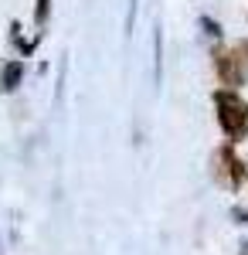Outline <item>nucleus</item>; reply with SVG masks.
<instances>
[{"label": "nucleus", "instance_id": "f257e3e1", "mask_svg": "<svg viewBox=\"0 0 248 255\" xmlns=\"http://www.w3.org/2000/svg\"><path fill=\"white\" fill-rule=\"evenodd\" d=\"M214 106H218V123L221 129L228 133V139H242L248 133V102L235 92H218L214 96Z\"/></svg>", "mask_w": 248, "mask_h": 255}, {"label": "nucleus", "instance_id": "f03ea898", "mask_svg": "<svg viewBox=\"0 0 248 255\" xmlns=\"http://www.w3.org/2000/svg\"><path fill=\"white\" fill-rule=\"evenodd\" d=\"M242 55H245L242 44H238L235 51H221V55H218V75H221L225 85H242V79H245V65H248V58H242Z\"/></svg>", "mask_w": 248, "mask_h": 255}, {"label": "nucleus", "instance_id": "7ed1b4c3", "mask_svg": "<svg viewBox=\"0 0 248 255\" xmlns=\"http://www.w3.org/2000/svg\"><path fill=\"white\" fill-rule=\"evenodd\" d=\"M20 72H24V65H20V61H10V65H7V72H3V89H7V92H10V89H17Z\"/></svg>", "mask_w": 248, "mask_h": 255}, {"label": "nucleus", "instance_id": "20e7f679", "mask_svg": "<svg viewBox=\"0 0 248 255\" xmlns=\"http://www.w3.org/2000/svg\"><path fill=\"white\" fill-rule=\"evenodd\" d=\"M133 17H136V0H129V20H126L129 27H133Z\"/></svg>", "mask_w": 248, "mask_h": 255}, {"label": "nucleus", "instance_id": "39448f33", "mask_svg": "<svg viewBox=\"0 0 248 255\" xmlns=\"http://www.w3.org/2000/svg\"><path fill=\"white\" fill-rule=\"evenodd\" d=\"M44 10H48V0H41V7H38V20H44Z\"/></svg>", "mask_w": 248, "mask_h": 255}]
</instances>
